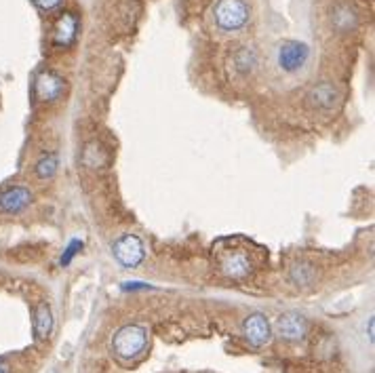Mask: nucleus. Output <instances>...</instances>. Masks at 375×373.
Here are the masks:
<instances>
[{
	"label": "nucleus",
	"instance_id": "nucleus-12",
	"mask_svg": "<svg viewBox=\"0 0 375 373\" xmlns=\"http://www.w3.org/2000/svg\"><path fill=\"white\" fill-rule=\"evenodd\" d=\"M53 331V312L49 308V303H41L34 312V335L39 342H45Z\"/></svg>",
	"mask_w": 375,
	"mask_h": 373
},
{
	"label": "nucleus",
	"instance_id": "nucleus-19",
	"mask_svg": "<svg viewBox=\"0 0 375 373\" xmlns=\"http://www.w3.org/2000/svg\"><path fill=\"white\" fill-rule=\"evenodd\" d=\"M0 373H11V369H9L7 363H0Z\"/></svg>",
	"mask_w": 375,
	"mask_h": 373
},
{
	"label": "nucleus",
	"instance_id": "nucleus-8",
	"mask_svg": "<svg viewBox=\"0 0 375 373\" xmlns=\"http://www.w3.org/2000/svg\"><path fill=\"white\" fill-rule=\"evenodd\" d=\"M243 333H245V340L253 346V348H261L270 342V335H272V327L268 323V319L259 312H253L245 319L243 323Z\"/></svg>",
	"mask_w": 375,
	"mask_h": 373
},
{
	"label": "nucleus",
	"instance_id": "nucleus-16",
	"mask_svg": "<svg viewBox=\"0 0 375 373\" xmlns=\"http://www.w3.org/2000/svg\"><path fill=\"white\" fill-rule=\"evenodd\" d=\"M333 23L339 30H350L356 25V13L350 7H337L333 13Z\"/></svg>",
	"mask_w": 375,
	"mask_h": 373
},
{
	"label": "nucleus",
	"instance_id": "nucleus-14",
	"mask_svg": "<svg viewBox=\"0 0 375 373\" xmlns=\"http://www.w3.org/2000/svg\"><path fill=\"white\" fill-rule=\"evenodd\" d=\"M57 167H59V160H57V154L53 152H47L43 154L36 164H34V175H36L39 180H53L55 173H57Z\"/></svg>",
	"mask_w": 375,
	"mask_h": 373
},
{
	"label": "nucleus",
	"instance_id": "nucleus-17",
	"mask_svg": "<svg viewBox=\"0 0 375 373\" xmlns=\"http://www.w3.org/2000/svg\"><path fill=\"white\" fill-rule=\"evenodd\" d=\"M83 251V241L81 239H74V241H70V245H67L65 247V251L61 253V259H59V264L61 266H67V264H70L78 253Z\"/></svg>",
	"mask_w": 375,
	"mask_h": 373
},
{
	"label": "nucleus",
	"instance_id": "nucleus-10",
	"mask_svg": "<svg viewBox=\"0 0 375 373\" xmlns=\"http://www.w3.org/2000/svg\"><path fill=\"white\" fill-rule=\"evenodd\" d=\"M306 331H308V323L299 312H285L279 321H277V333L287 342H299L306 337Z\"/></svg>",
	"mask_w": 375,
	"mask_h": 373
},
{
	"label": "nucleus",
	"instance_id": "nucleus-3",
	"mask_svg": "<svg viewBox=\"0 0 375 373\" xmlns=\"http://www.w3.org/2000/svg\"><path fill=\"white\" fill-rule=\"evenodd\" d=\"M249 19V9L243 0H219L215 5V21L226 32H236L245 28Z\"/></svg>",
	"mask_w": 375,
	"mask_h": 373
},
{
	"label": "nucleus",
	"instance_id": "nucleus-9",
	"mask_svg": "<svg viewBox=\"0 0 375 373\" xmlns=\"http://www.w3.org/2000/svg\"><path fill=\"white\" fill-rule=\"evenodd\" d=\"M65 89V81L57 74V72H51V70H45L36 76V83H34V91H36V97L45 104L49 101H55Z\"/></svg>",
	"mask_w": 375,
	"mask_h": 373
},
{
	"label": "nucleus",
	"instance_id": "nucleus-1",
	"mask_svg": "<svg viewBox=\"0 0 375 373\" xmlns=\"http://www.w3.org/2000/svg\"><path fill=\"white\" fill-rule=\"evenodd\" d=\"M213 253L219 273L232 281L249 279L255 273L257 262L261 257V249L245 239H224L215 245Z\"/></svg>",
	"mask_w": 375,
	"mask_h": 373
},
{
	"label": "nucleus",
	"instance_id": "nucleus-4",
	"mask_svg": "<svg viewBox=\"0 0 375 373\" xmlns=\"http://www.w3.org/2000/svg\"><path fill=\"white\" fill-rule=\"evenodd\" d=\"M112 253L116 262L125 268H138L146 257L144 243L135 234H122L120 239H116V243L112 245Z\"/></svg>",
	"mask_w": 375,
	"mask_h": 373
},
{
	"label": "nucleus",
	"instance_id": "nucleus-7",
	"mask_svg": "<svg viewBox=\"0 0 375 373\" xmlns=\"http://www.w3.org/2000/svg\"><path fill=\"white\" fill-rule=\"evenodd\" d=\"M308 55H310L308 45H303L299 41H287L279 49V65L285 72H297L308 61Z\"/></svg>",
	"mask_w": 375,
	"mask_h": 373
},
{
	"label": "nucleus",
	"instance_id": "nucleus-2",
	"mask_svg": "<svg viewBox=\"0 0 375 373\" xmlns=\"http://www.w3.org/2000/svg\"><path fill=\"white\" fill-rule=\"evenodd\" d=\"M148 346V331L142 325H125L112 337V350L122 361L138 359Z\"/></svg>",
	"mask_w": 375,
	"mask_h": 373
},
{
	"label": "nucleus",
	"instance_id": "nucleus-11",
	"mask_svg": "<svg viewBox=\"0 0 375 373\" xmlns=\"http://www.w3.org/2000/svg\"><path fill=\"white\" fill-rule=\"evenodd\" d=\"M76 36H78V17L74 13H63L53 28V45L65 49L74 45Z\"/></svg>",
	"mask_w": 375,
	"mask_h": 373
},
{
	"label": "nucleus",
	"instance_id": "nucleus-13",
	"mask_svg": "<svg viewBox=\"0 0 375 373\" xmlns=\"http://www.w3.org/2000/svg\"><path fill=\"white\" fill-rule=\"evenodd\" d=\"M289 279H291V283L297 285V287H308V285H312L314 279H317V270H314L312 264L299 262V264H295V266L291 268Z\"/></svg>",
	"mask_w": 375,
	"mask_h": 373
},
{
	"label": "nucleus",
	"instance_id": "nucleus-5",
	"mask_svg": "<svg viewBox=\"0 0 375 373\" xmlns=\"http://www.w3.org/2000/svg\"><path fill=\"white\" fill-rule=\"evenodd\" d=\"M308 106L319 112H333L342 106V91L333 83H319L308 91Z\"/></svg>",
	"mask_w": 375,
	"mask_h": 373
},
{
	"label": "nucleus",
	"instance_id": "nucleus-15",
	"mask_svg": "<svg viewBox=\"0 0 375 373\" xmlns=\"http://www.w3.org/2000/svg\"><path fill=\"white\" fill-rule=\"evenodd\" d=\"M255 61H257V59H255V53H253L251 49H247V47L238 49V51L234 53V59H232L236 74H241V76H247V74L253 72Z\"/></svg>",
	"mask_w": 375,
	"mask_h": 373
},
{
	"label": "nucleus",
	"instance_id": "nucleus-6",
	"mask_svg": "<svg viewBox=\"0 0 375 373\" xmlns=\"http://www.w3.org/2000/svg\"><path fill=\"white\" fill-rule=\"evenodd\" d=\"M34 200V194L30 188L25 186H7L0 192V213H9V215H15V213H21L25 211Z\"/></svg>",
	"mask_w": 375,
	"mask_h": 373
},
{
	"label": "nucleus",
	"instance_id": "nucleus-18",
	"mask_svg": "<svg viewBox=\"0 0 375 373\" xmlns=\"http://www.w3.org/2000/svg\"><path fill=\"white\" fill-rule=\"evenodd\" d=\"M61 3H63V0H34V5H36L41 11H47V13L55 11Z\"/></svg>",
	"mask_w": 375,
	"mask_h": 373
}]
</instances>
